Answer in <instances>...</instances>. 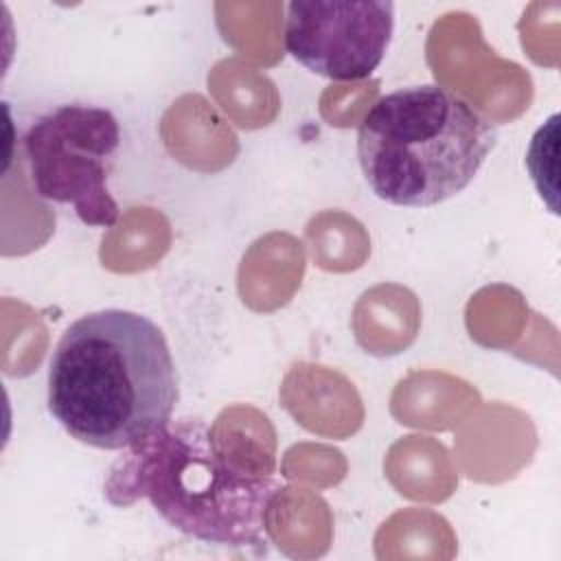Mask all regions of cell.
<instances>
[{
	"mask_svg": "<svg viewBox=\"0 0 561 561\" xmlns=\"http://www.w3.org/2000/svg\"><path fill=\"white\" fill-rule=\"evenodd\" d=\"M180 399L162 329L125 309L75 320L48 362V412L79 443L127 449L167 421Z\"/></svg>",
	"mask_w": 561,
	"mask_h": 561,
	"instance_id": "6da1fadb",
	"label": "cell"
},
{
	"mask_svg": "<svg viewBox=\"0 0 561 561\" xmlns=\"http://www.w3.org/2000/svg\"><path fill=\"white\" fill-rule=\"evenodd\" d=\"M110 467L105 497L114 506L149 500L175 530L215 546L263 550L280 482L232 462L202 419L167 421Z\"/></svg>",
	"mask_w": 561,
	"mask_h": 561,
	"instance_id": "7a4b0ae2",
	"label": "cell"
},
{
	"mask_svg": "<svg viewBox=\"0 0 561 561\" xmlns=\"http://www.w3.org/2000/svg\"><path fill=\"white\" fill-rule=\"evenodd\" d=\"M495 142L497 127L467 99L421 83L383 94L364 114L357 160L379 199L427 208L467 188Z\"/></svg>",
	"mask_w": 561,
	"mask_h": 561,
	"instance_id": "3957f363",
	"label": "cell"
},
{
	"mask_svg": "<svg viewBox=\"0 0 561 561\" xmlns=\"http://www.w3.org/2000/svg\"><path fill=\"white\" fill-rule=\"evenodd\" d=\"M118 145V121L105 107L66 103L42 114L24 136L33 191L72 206L88 226H114L118 206L105 182Z\"/></svg>",
	"mask_w": 561,
	"mask_h": 561,
	"instance_id": "277c9868",
	"label": "cell"
},
{
	"mask_svg": "<svg viewBox=\"0 0 561 561\" xmlns=\"http://www.w3.org/2000/svg\"><path fill=\"white\" fill-rule=\"evenodd\" d=\"M392 28L390 0H294L283 39L307 70L331 81H359L383 61Z\"/></svg>",
	"mask_w": 561,
	"mask_h": 561,
	"instance_id": "5b68a950",
	"label": "cell"
}]
</instances>
